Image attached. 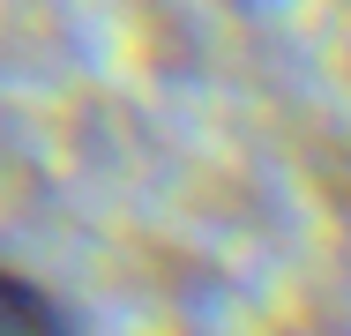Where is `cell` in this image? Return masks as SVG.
<instances>
[{
	"instance_id": "obj_1",
	"label": "cell",
	"mask_w": 351,
	"mask_h": 336,
	"mask_svg": "<svg viewBox=\"0 0 351 336\" xmlns=\"http://www.w3.org/2000/svg\"><path fill=\"white\" fill-rule=\"evenodd\" d=\"M0 336H82L75 314L60 307L53 284H38L30 269L0 262Z\"/></svg>"
}]
</instances>
